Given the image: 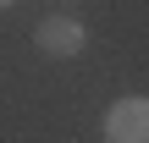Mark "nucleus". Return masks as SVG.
<instances>
[{
    "label": "nucleus",
    "instance_id": "nucleus-1",
    "mask_svg": "<svg viewBox=\"0 0 149 143\" xmlns=\"http://www.w3.org/2000/svg\"><path fill=\"white\" fill-rule=\"evenodd\" d=\"M105 143H149V99H116L105 110Z\"/></svg>",
    "mask_w": 149,
    "mask_h": 143
},
{
    "label": "nucleus",
    "instance_id": "nucleus-2",
    "mask_svg": "<svg viewBox=\"0 0 149 143\" xmlns=\"http://www.w3.org/2000/svg\"><path fill=\"white\" fill-rule=\"evenodd\" d=\"M33 39H39V50H44V55H55V61H66V55H77V50L88 44V28H83L77 17H44Z\"/></svg>",
    "mask_w": 149,
    "mask_h": 143
},
{
    "label": "nucleus",
    "instance_id": "nucleus-3",
    "mask_svg": "<svg viewBox=\"0 0 149 143\" xmlns=\"http://www.w3.org/2000/svg\"><path fill=\"white\" fill-rule=\"evenodd\" d=\"M0 6H6V0H0Z\"/></svg>",
    "mask_w": 149,
    "mask_h": 143
}]
</instances>
